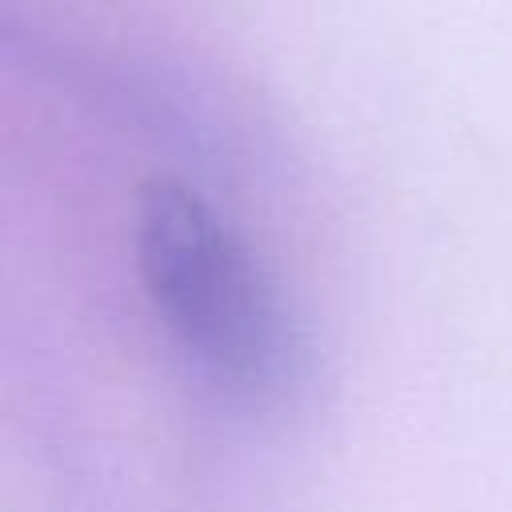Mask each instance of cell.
I'll return each instance as SVG.
<instances>
[{
  "instance_id": "1",
  "label": "cell",
  "mask_w": 512,
  "mask_h": 512,
  "mask_svg": "<svg viewBox=\"0 0 512 512\" xmlns=\"http://www.w3.org/2000/svg\"><path fill=\"white\" fill-rule=\"evenodd\" d=\"M132 244L156 316L196 364L244 392H276L296 376L300 328L280 284L196 188L148 180Z\"/></svg>"
}]
</instances>
